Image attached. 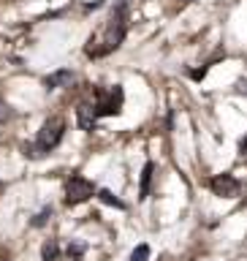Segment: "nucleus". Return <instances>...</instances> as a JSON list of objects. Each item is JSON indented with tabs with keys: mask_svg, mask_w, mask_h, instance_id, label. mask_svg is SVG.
Segmentation results:
<instances>
[{
	"mask_svg": "<svg viewBox=\"0 0 247 261\" xmlns=\"http://www.w3.org/2000/svg\"><path fill=\"white\" fill-rule=\"evenodd\" d=\"M98 199H101V201H106V204H109V207H117V210H125V204H122L120 199H117V196H114L112 191H106V188H103V191H98Z\"/></svg>",
	"mask_w": 247,
	"mask_h": 261,
	"instance_id": "obj_9",
	"label": "nucleus"
},
{
	"mask_svg": "<svg viewBox=\"0 0 247 261\" xmlns=\"http://www.w3.org/2000/svg\"><path fill=\"white\" fill-rule=\"evenodd\" d=\"M76 122H79L81 130H93V128H95L98 117H95L93 101H81V103L76 106Z\"/></svg>",
	"mask_w": 247,
	"mask_h": 261,
	"instance_id": "obj_6",
	"label": "nucleus"
},
{
	"mask_svg": "<svg viewBox=\"0 0 247 261\" xmlns=\"http://www.w3.org/2000/svg\"><path fill=\"white\" fill-rule=\"evenodd\" d=\"M130 261H150V245H136V250L130 253Z\"/></svg>",
	"mask_w": 247,
	"mask_h": 261,
	"instance_id": "obj_10",
	"label": "nucleus"
},
{
	"mask_svg": "<svg viewBox=\"0 0 247 261\" xmlns=\"http://www.w3.org/2000/svg\"><path fill=\"white\" fill-rule=\"evenodd\" d=\"M49 215H52V207H46L44 212H41V215H36V218H33V220H30V226H44Z\"/></svg>",
	"mask_w": 247,
	"mask_h": 261,
	"instance_id": "obj_12",
	"label": "nucleus"
},
{
	"mask_svg": "<svg viewBox=\"0 0 247 261\" xmlns=\"http://www.w3.org/2000/svg\"><path fill=\"white\" fill-rule=\"evenodd\" d=\"M71 82H73V71H54L44 79V85H46V90H57V87L71 85Z\"/></svg>",
	"mask_w": 247,
	"mask_h": 261,
	"instance_id": "obj_7",
	"label": "nucleus"
},
{
	"mask_svg": "<svg viewBox=\"0 0 247 261\" xmlns=\"http://www.w3.org/2000/svg\"><path fill=\"white\" fill-rule=\"evenodd\" d=\"M209 188H212L215 196H220V199H236L242 185H239V179H236L234 174H217V177L209 179Z\"/></svg>",
	"mask_w": 247,
	"mask_h": 261,
	"instance_id": "obj_5",
	"label": "nucleus"
},
{
	"mask_svg": "<svg viewBox=\"0 0 247 261\" xmlns=\"http://www.w3.org/2000/svg\"><path fill=\"white\" fill-rule=\"evenodd\" d=\"M236 93H242V95H247V76H242L239 82H236Z\"/></svg>",
	"mask_w": 247,
	"mask_h": 261,
	"instance_id": "obj_13",
	"label": "nucleus"
},
{
	"mask_svg": "<svg viewBox=\"0 0 247 261\" xmlns=\"http://www.w3.org/2000/svg\"><path fill=\"white\" fill-rule=\"evenodd\" d=\"M93 109H95V117H114V114H120V109H122V87L112 85L109 90H98Z\"/></svg>",
	"mask_w": 247,
	"mask_h": 261,
	"instance_id": "obj_3",
	"label": "nucleus"
},
{
	"mask_svg": "<svg viewBox=\"0 0 247 261\" xmlns=\"http://www.w3.org/2000/svg\"><path fill=\"white\" fill-rule=\"evenodd\" d=\"M93 193H95V188H93L90 179L79 177V174L65 179V201L68 204H81V201H87Z\"/></svg>",
	"mask_w": 247,
	"mask_h": 261,
	"instance_id": "obj_4",
	"label": "nucleus"
},
{
	"mask_svg": "<svg viewBox=\"0 0 247 261\" xmlns=\"http://www.w3.org/2000/svg\"><path fill=\"white\" fill-rule=\"evenodd\" d=\"M128 33V0H117L106 19V28L101 33H95L87 44V55L90 57H106L114 49H120V44L125 41Z\"/></svg>",
	"mask_w": 247,
	"mask_h": 261,
	"instance_id": "obj_1",
	"label": "nucleus"
},
{
	"mask_svg": "<svg viewBox=\"0 0 247 261\" xmlns=\"http://www.w3.org/2000/svg\"><path fill=\"white\" fill-rule=\"evenodd\" d=\"M152 163H144V169H142V185H139V199H147L150 196V182H152Z\"/></svg>",
	"mask_w": 247,
	"mask_h": 261,
	"instance_id": "obj_8",
	"label": "nucleus"
},
{
	"mask_svg": "<svg viewBox=\"0 0 247 261\" xmlns=\"http://www.w3.org/2000/svg\"><path fill=\"white\" fill-rule=\"evenodd\" d=\"M57 253H60V245L57 242H46L44 245V261H54Z\"/></svg>",
	"mask_w": 247,
	"mask_h": 261,
	"instance_id": "obj_11",
	"label": "nucleus"
},
{
	"mask_svg": "<svg viewBox=\"0 0 247 261\" xmlns=\"http://www.w3.org/2000/svg\"><path fill=\"white\" fill-rule=\"evenodd\" d=\"M63 136H65L63 117H49L44 125H41L36 142H33V152L30 155H46V152H52L54 147L63 142Z\"/></svg>",
	"mask_w": 247,
	"mask_h": 261,
	"instance_id": "obj_2",
	"label": "nucleus"
},
{
	"mask_svg": "<svg viewBox=\"0 0 247 261\" xmlns=\"http://www.w3.org/2000/svg\"><path fill=\"white\" fill-rule=\"evenodd\" d=\"M6 117H8V109H6V103H3V101H0V122H3Z\"/></svg>",
	"mask_w": 247,
	"mask_h": 261,
	"instance_id": "obj_14",
	"label": "nucleus"
},
{
	"mask_svg": "<svg viewBox=\"0 0 247 261\" xmlns=\"http://www.w3.org/2000/svg\"><path fill=\"white\" fill-rule=\"evenodd\" d=\"M182 3H187V0H182Z\"/></svg>",
	"mask_w": 247,
	"mask_h": 261,
	"instance_id": "obj_15",
	"label": "nucleus"
}]
</instances>
